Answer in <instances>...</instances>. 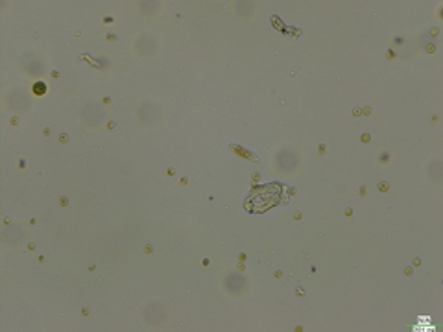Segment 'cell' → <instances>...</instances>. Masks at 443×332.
<instances>
[{
	"mask_svg": "<svg viewBox=\"0 0 443 332\" xmlns=\"http://www.w3.org/2000/svg\"><path fill=\"white\" fill-rule=\"evenodd\" d=\"M279 196H281V188L277 185H268V187H257L253 192H251L250 198V207H253L257 213H261L264 209L274 207L275 203L279 201Z\"/></svg>",
	"mask_w": 443,
	"mask_h": 332,
	"instance_id": "cell-1",
	"label": "cell"
},
{
	"mask_svg": "<svg viewBox=\"0 0 443 332\" xmlns=\"http://www.w3.org/2000/svg\"><path fill=\"white\" fill-rule=\"evenodd\" d=\"M33 91H35V94H43L44 91H46V87H44L43 83H37V85L33 87Z\"/></svg>",
	"mask_w": 443,
	"mask_h": 332,
	"instance_id": "cell-2",
	"label": "cell"
}]
</instances>
